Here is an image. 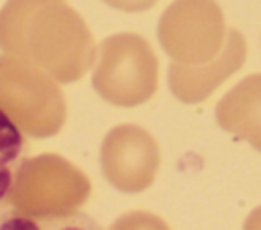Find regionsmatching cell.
I'll list each match as a JSON object with an SVG mask.
<instances>
[{
    "label": "cell",
    "instance_id": "obj_1",
    "mask_svg": "<svg viewBox=\"0 0 261 230\" xmlns=\"http://www.w3.org/2000/svg\"><path fill=\"white\" fill-rule=\"evenodd\" d=\"M0 49L59 83L77 81L96 59L90 28L65 0H8L0 10Z\"/></svg>",
    "mask_w": 261,
    "mask_h": 230
},
{
    "label": "cell",
    "instance_id": "obj_2",
    "mask_svg": "<svg viewBox=\"0 0 261 230\" xmlns=\"http://www.w3.org/2000/svg\"><path fill=\"white\" fill-rule=\"evenodd\" d=\"M0 108L24 134L37 138L57 134L67 114L55 79L16 57H0Z\"/></svg>",
    "mask_w": 261,
    "mask_h": 230
},
{
    "label": "cell",
    "instance_id": "obj_3",
    "mask_svg": "<svg viewBox=\"0 0 261 230\" xmlns=\"http://www.w3.org/2000/svg\"><path fill=\"white\" fill-rule=\"evenodd\" d=\"M92 85L114 106L145 104L157 90V57L151 45L135 33H118L104 39Z\"/></svg>",
    "mask_w": 261,
    "mask_h": 230
},
{
    "label": "cell",
    "instance_id": "obj_4",
    "mask_svg": "<svg viewBox=\"0 0 261 230\" xmlns=\"http://www.w3.org/2000/svg\"><path fill=\"white\" fill-rule=\"evenodd\" d=\"M92 185L84 171L59 155L27 159L18 171L10 208L27 214H67L90 197Z\"/></svg>",
    "mask_w": 261,
    "mask_h": 230
},
{
    "label": "cell",
    "instance_id": "obj_5",
    "mask_svg": "<svg viewBox=\"0 0 261 230\" xmlns=\"http://www.w3.org/2000/svg\"><path fill=\"white\" fill-rule=\"evenodd\" d=\"M224 35V16L216 0H173L157 26L163 51L184 65L206 63L216 57Z\"/></svg>",
    "mask_w": 261,
    "mask_h": 230
},
{
    "label": "cell",
    "instance_id": "obj_6",
    "mask_svg": "<svg viewBox=\"0 0 261 230\" xmlns=\"http://www.w3.org/2000/svg\"><path fill=\"white\" fill-rule=\"evenodd\" d=\"M100 167L110 185L124 193L147 189L159 169V147L141 126L118 124L102 140Z\"/></svg>",
    "mask_w": 261,
    "mask_h": 230
},
{
    "label": "cell",
    "instance_id": "obj_7",
    "mask_svg": "<svg viewBox=\"0 0 261 230\" xmlns=\"http://www.w3.org/2000/svg\"><path fill=\"white\" fill-rule=\"evenodd\" d=\"M247 57V43L237 28H228L224 35L222 49L216 57L206 63H171L169 65V88L173 96L184 104L204 102L226 77L239 71Z\"/></svg>",
    "mask_w": 261,
    "mask_h": 230
},
{
    "label": "cell",
    "instance_id": "obj_8",
    "mask_svg": "<svg viewBox=\"0 0 261 230\" xmlns=\"http://www.w3.org/2000/svg\"><path fill=\"white\" fill-rule=\"evenodd\" d=\"M218 124L261 151V73H251L216 104Z\"/></svg>",
    "mask_w": 261,
    "mask_h": 230
},
{
    "label": "cell",
    "instance_id": "obj_9",
    "mask_svg": "<svg viewBox=\"0 0 261 230\" xmlns=\"http://www.w3.org/2000/svg\"><path fill=\"white\" fill-rule=\"evenodd\" d=\"M29 147L24 132L0 108V214L10 208L14 183L27 157Z\"/></svg>",
    "mask_w": 261,
    "mask_h": 230
},
{
    "label": "cell",
    "instance_id": "obj_10",
    "mask_svg": "<svg viewBox=\"0 0 261 230\" xmlns=\"http://www.w3.org/2000/svg\"><path fill=\"white\" fill-rule=\"evenodd\" d=\"M0 230H102V226L77 210L67 214H27L8 208L0 214Z\"/></svg>",
    "mask_w": 261,
    "mask_h": 230
},
{
    "label": "cell",
    "instance_id": "obj_11",
    "mask_svg": "<svg viewBox=\"0 0 261 230\" xmlns=\"http://www.w3.org/2000/svg\"><path fill=\"white\" fill-rule=\"evenodd\" d=\"M110 230H169V226L157 214H151L145 210H135V212L122 214L110 226Z\"/></svg>",
    "mask_w": 261,
    "mask_h": 230
},
{
    "label": "cell",
    "instance_id": "obj_12",
    "mask_svg": "<svg viewBox=\"0 0 261 230\" xmlns=\"http://www.w3.org/2000/svg\"><path fill=\"white\" fill-rule=\"evenodd\" d=\"M104 2L122 12H143V10L151 8L157 0H104Z\"/></svg>",
    "mask_w": 261,
    "mask_h": 230
},
{
    "label": "cell",
    "instance_id": "obj_13",
    "mask_svg": "<svg viewBox=\"0 0 261 230\" xmlns=\"http://www.w3.org/2000/svg\"><path fill=\"white\" fill-rule=\"evenodd\" d=\"M243 230H261V206L255 208V210L245 218Z\"/></svg>",
    "mask_w": 261,
    "mask_h": 230
}]
</instances>
